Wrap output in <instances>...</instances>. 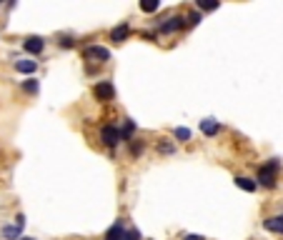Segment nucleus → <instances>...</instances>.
I'll list each match as a JSON object with an SVG mask.
<instances>
[{"mask_svg":"<svg viewBox=\"0 0 283 240\" xmlns=\"http://www.w3.org/2000/svg\"><path fill=\"white\" fill-rule=\"evenodd\" d=\"M278 170H281V160H278V158H271L266 165L258 168V180H256V183H258L261 188H268V190L276 188V183H278Z\"/></svg>","mask_w":283,"mask_h":240,"instance_id":"1","label":"nucleus"},{"mask_svg":"<svg viewBox=\"0 0 283 240\" xmlns=\"http://www.w3.org/2000/svg\"><path fill=\"white\" fill-rule=\"evenodd\" d=\"M93 95H95L100 103H110V100L115 98V88H113L110 80H100V83L93 88Z\"/></svg>","mask_w":283,"mask_h":240,"instance_id":"2","label":"nucleus"},{"mask_svg":"<svg viewBox=\"0 0 283 240\" xmlns=\"http://www.w3.org/2000/svg\"><path fill=\"white\" fill-rule=\"evenodd\" d=\"M83 58L86 60H98V63H108L110 60V50L103 48V45H88L83 50Z\"/></svg>","mask_w":283,"mask_h":240,"instance_id":"3","label":"nucleus"},{"mask_svg":"<svg viewBox=\"0 0 283 240\" xmlns=\"http://www.w3.org/2000/svg\"><path fill=\"white\" fill-rule=\"evenodd\" d=\"M23 48H25L30 55H40V53L46 50V40H43V38H38V35H30V38H25Z\"/></svg>","mask_w":283,"mask_h":240,"instance_id":"4","label":"nucleus"},{"mask_svg":"<svg viewBox=\"0 0 283 240\" xmlns=\"http://www.w3.org/2000/svg\"><path fill=\"white\" fill-rule=\"evenodd\" d=\"M100 138H103V143H105L108 148L118 145V140H123V138H120V130H118L115 125H103V130H100Z\"/></svg>","mask_w":283,"mask_h":240,"instance_id":"5","label":"nucleus"},{"mask_svg":"<svg viewBox=\"0 0 283 240\" xmlns=\"http://www.w3.org/2000/svg\"><path fill=\"white\" fill-rule=\"evenodd\" d=\"M186 28V18H178V15H173V18H168L163 25H160V33H178V30H183Z\"/></svg>","mask_w":283,"mask_h":240,"instance_id":"6","label":"nucleus"},{"mask_svg":"<svg viewBox=\"0 0 283 240\" xmlns=\"http://www.w3.org/2000/svg\"><path fill=\"white\" fill-rule=\"evenodd\" d=\"M200 133L208 135V138H213V135H218V133H221V123H218V120H213V118L200 120Z\"/></svg>","mask_w":283,"mask_h":240,"instance_id":"7","label":"nucleus"},{"mask_svg":"<svg viewBox=\"0 0 283 240\" xmlns=\"http://www.w3.org/2000/svg\"><path fill=\"white\" fill-rule=\"evenodd\" d=\"M123 235H126V223H123V220H115V223L108 228L105 240H123Z\"/></svg>","mask_w":283,"mask_h":240,"instance_id":"8","label":"nucleus"},{"mask_svg":"<svg viewBox=\"0 0 283 240\" xmlns=\"http://www.w3.org/2000/svg\"><path fill=\"white\" fill-rule=\"evenodd\" d=\"M128 33H131V28H128V23H123V25H118V28L110 30V40L113 43H123V40L128 38Z\"/></svg>","mask_w":283,"mask_h":240,"instance_id":"9","label":"nucleus"},{"mask_svg":"<svg viewBox=\"0 0 283 240\" xmlns=\"http://www.w3.org/2000/svg\"><path fill=\"white\" fill-rule=\"evenodd\" d=\"M263 228L268 233H283V215H273V218L263 220Z\"/></svg>","mask_w":283,"mask_h":240,"instance_id":"10","label":"nucleus"},{"mask_svg":"<svg viewBox=\"0 0 283 240\" xmlns=\"http://www.w3.org/2000/svg\"><path fill=\"white\" fill-rule=\"evenodd\" d=\"M236 185L240 188V190H246V193H256V188H258V183L256 180H251V178H236Z\"/></svg>","mask_w":283,"mask_h":240,"instance_id":"11","label":"nucleus"},{"mask_svg":"<svg viewBox=\"0 0 283 240\" xmlns=\"http://www.w3.org/2000/svg\"><path fill=\"white\" fill-rule=\"evenodd\" d=\"M15 70H18V73H28V75H30V73H35V70H38V63H35V60H18V63H15Z\"/></svg>","mask_w":283,"mask_h":240,"instance_id":"12","label":"nucleus"},{"mask_svg":"<svg viewBox=\"0 0 283 240\" xmlns=\"http://www.w3.org/2000/svg\"><path fill=\"white\" fill-rule=\"evenodd\" d=\"M20 233H23V228L20 225H8V228H3V238H8V240H20Z\"/></svg>","mask_w":283,"mask_h":240,"instance_id":"13","label":"nucleus"},{"mask_svg":"<svg viewBox=\"0 0 283 240\" xmlns=\"http://www.w3.org/2000/svg\"><path fill=\"white\" fill-rule=\"evenodd\" d=\"M176 138H178L181 143H186V140H190V130H188V128H176Z\"/></svg>","mask_w":283,"mask_h":240,"instance_id":"14","label":"nucleus"},{"mask_svg":"<svg viewBox=\"0 0 283 240\" xmlns=\"http://www.w3.org/2000/svg\"><path fill=\"white\" fill-rule=\"evenodd\" d=\"M186 20H188V25H198L203 18H200V13H198V10H193V13H188V18H186Z\"/></svg>","mask_w":283,"mask_h":240,"instance_id":"15","label":"nucleus"},{"mask_svg":"<svg viewBox=\"0 0 283 240\" xmlns=\"http://www.w3.org/2000/svg\"><path fill=\"white\" fill-rule=\"evenodd\" d=\"M160 8V3H141V10L143 13H155Z\"/></svg>","mask_w":283,"mask_h":240,"instance_id":"16","label":"nucleus"},{"mask_svg":"<svg viewBox=\"0 0 283 240\" xmlns=\"http://www.w3.org/2000/svg\"><path fill=\"white\" fill-rule=\"evenodd\" d=\"M23 90L25 93H38V80H28V83H23Z\"/></svg>","mask_w":283,"mask_h":240,"instance_id":"17","label":"nucleus"},{"mask_svg":"<svg viewBox=\"0 0 283 240\" xmlns=\"http://www.w3.org/2000/svg\"><path fill=\"white\" fill-rule=\"evenodd\" d=\"M218 3H203V0H198V10H216Z\"/></svg>","mask_w":283,"mask_h":240,"instance_id":"18","label":"nucleus"},{"mask_svg":"<svg viewBox=\"0 0 283 240\" xmlns=\"http://www.w3.org/2000/svg\"><path fill=\"white\" fill-rule=\"evenodd\" d=\"M123 240H141V233H138V230H126Z\"/></svg>","mask_w":283,"mask_h":240,"instance_id":"19","label":"nucleus"},{"mask_svg":"<svg viewBox=\"0 0 283 240\" xmlns=\"http://www.w3.org/2000/svg\"><path fill=\"white\" fill-rule=\"evenodd\" d=\"M58 45H63V48H73V38H68V35H63V38L58 40Z\"/></svg>","mask_w":283,"mask_h":240,"instance_id":"20","label":"nucleus"},{"mask_svg":"<svg viewBox=\"0 0 283 240\" xmlns=\"http://www.w3.org/2000/svg\"><path fill=\"white\" fill-rule=\"evenodd\" d=\"M158 150H160V153H173V145H160V143H158Z\"/></svg>","mask_w":283,"mask_h":240,"instance_id":"21","label":"nucleus"},{"mask_svg":"<svg viewBox=\"0 0 283 240\" xmlns=\"http://www.w3.org/2000/svg\"><path fill=\"white\" fill-rule=\"evenodd\" d=\"M141 150H143V140L141 143H133V155H138Z\"/></svg>","mask_w":283,"mask_h":240,"instance_id":"22","label":"nucleus"},{"mask_svg":"<svg viewBox=\"0 0 283 240\" xmlns=\"http://www.w3.org/2000/svg\"><path fill=\"white\" fill-rule=\"evenodd\" d=\"M186 240H203V238H200V235H188Z\"/></svg>","mask_w":283,"mask_h":240,"instance_id":"23","label":"nucleus"},{"mask_svg":"<svg viewBox=\"0 0 283 240\" xmlns=\"http://www.w3.org/2000/svg\"><path fill=\"white\" fill-rule=\"evenodd\" d=\"M20 240H33V238H20Z\"/></svg>","mask_w":283,"mask_h":240,"instance_id":"24","label":"nucleus"}]
</instances>
